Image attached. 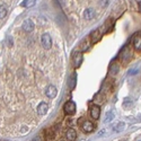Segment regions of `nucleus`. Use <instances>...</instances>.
Returning a JSON list of instances; mask_svg holds the SVG:
<instances>
[{
    "label": "nucleus",
    "instance_id": "f8f14e48",
    "mask_svg": "<svg viewBox=\"0 0 141 141\" xmlns=\"http://www.w3.org/2000/svg\"><path fill=\"white\" fill-rule=\"evenodd\" d=\"M76 138H77V133H76V131L73 130V129H68V131H67V139L69 141H75Z\"/></svg>",
    "mask_w": 141,
    "mask_h": 141
},
{
    "label": "nucleus",
    "instance_id": "1a4fd4ad",
    "mask_svg": "<svg viewBox=\"0 0 141 141\" xmlns=\"http://www.w3.org/2000/svg\"><path fill=\"white\" fill-rule=\"evenodd\" d=\"M133 48L134 50L141 52V35H136L133 38Z\"/></svg>",
    "mask_w": 141,
    "mask_h": 141
},
{
    "label": "nucleus",
    "instance_id": "423d86ee",
    "mask_svg": "<svg viewBox=\"0 0 141 141\" xmlns=\"http://www.w3.org/2000/svg\"><path fill=\"white\" fill-rule=\"evenodd\" d=\"M48 109H49V105L45 102H42V103L38 104V106H37V114L45 115L46 113H48Z\"/></svg>",
    "mask_w": 141,
    "mask_h": 141
},
{
    "label": "nucleus",
    "instance_id": "20e7f679",
    "mask_svg": "<svg viewBox=\"0 0 141 141\" xmlns=\"http://www.w3.org/2000/svg\"><path fill=\"white\" fill-rule=\"evenodd\" d=\"M23 29L27 33H31L34 29V23H33L32 19H26V20L23 23Z\"/></svg>",
    "mask_w": 141,
    "mask_h": 141
},
{
    "label": "nucleus",
    "instance_id": "9b49d317",
    "mask_svg": "<svg viewBox=\"0 0 141 141\" xmlns=\"http://www.w3.org/2000/svg\"><path fill=\"white\" fill-rule=\"evenodd\" d=\"M81 62H83V54L80 53H76L75 55H73V66L76 67V68H78V67L81 64Z\"/></svg>",
    "mask_w": 141,
    "mask_h": 141
},
{
    "label": "nucleus",
    "instance_id": "2eb2a0df",
    "mask_svg": "<svg viewBox=\"0 0 141 141\" xmlns=\"http://www.w3.org/2000/svg\"><path fill=\"white\" fill-rule=\"evenodd\" d=\"M90 37H91V43H96L97 41H98V38H99V32L97 31V29L93 31L91 34H90Z\"/></svg>",
    "mask_w": 141,
    "mask_h": 141
},
{
    "label": "nucleus",
    "instance_id": "0eeeda50",
    "mask_svg": "<svg viewBox=\"0 0 141 141\" xmlns=\"http://www.w3.org/2000/svg\"><path fill=\"white\" fill-rule=\"evenodd\" d=\"M45 94H46V96H48L49 98H54V97L56 96V94H58V90H56V88L54 87L53 85H50L48 88H46Z\"/></svg>",
    "mask_w": 141,
    "mask_h": 141
},
{
    "label": "nucleus",
    "instance_id": "6ab92c4d",
    "mask_svg": "<svg viewBox=\"0 0 141 141\" xmlns=\"http://www.w3.org/2000/svg\"><path fill=\"white\" fill-rule=\"evenodd\" d=\"M75 86H76V73H73L72 75V77H71V80H70V88H75Z\"/></svg>",
    "mask_w": 141,
    "mask_h": 141
},
{
    "label": "nucleus",
    "instance_id": "a211bd4d",
    "mask_svg": "<svg viewBox=\"0 0 141 141\" xmlns=\"http://www.w3.org/2000/svg\"><path fill=\"white\" fill-rule=\"evenodd\" d=\"M131 106H132V101L130 98H124V101H123V107L129 109Z\"/></svg>",
    "mask_w": 141,
    "mask_h": 141
},
{
    "label": "nucleus",
    "instance_id": "5701e85b",
    "mask_svg": "<svg viewBox=\"0 0 141 141\" xmlns=\"http://www.w3.org/2000/svg\"><path fill=\"white\" fill-rule=\"evenodd\" d=\"M138 5H139V10H140V13H141V1H139Z\"/></svg>",
    "mask_w": 141,
    "mask_h": 141
},
{
    "label": "nucleus",
    "instance_id": "4468645a",
    "mask_svg": "<svg viewBox=\"0 0 141 141\" xmlns=\"http://www.w3.org/2000/svg\"><path fill=\"white\" fill-rule=\"evenodd\" d=\"M124 129H125L124 122H120V123H117L115 126H113V131H114V132H121V131H123Z\"/></svg>",
    "mask_w": 141,
    "mask_h": 141
},
{
    "label": "nucleus",
    "instance_id": "aec40b11",
    "mask_svg": "<svg viewBox=\"0 0 141 141\" xmlns=\"http://www.w3.org/2000/svg\"><path fill=\"white\" fill-rule=\"evenodd\" d=\"M117 71H119V66H117L116 63L112 64V66H111V72H112V73H117Z\"/></svg>",
    "mask_w": 141,
    "mask_h": 141
},
{
    "label": "nucleus",
    "instance_id": "dca6fc26",
    "mask_svg": "<svg viewBox=\"0 0 141 141\" xmlns=\"http://www.w3.org/2000/svg\"><path fill=\"white\" fill-rule=\"evenodd\" d=\"M114 112H112V111H109V112L106 113V115H105V120H104V123H108L111 122V121L114 119Z\"/></svg>",
    "mask_w": 141,
    "mask_h": 141
},
{
    "label": "nucleus",
    "instance_id": "39448f33",
    "mask_svg": "<svg viewBox=\"0 0 141 141\" xmlns=\"http://www.w3.org/2000/svg\"><path fill=\"white\" fill-rule=\"evenodd\" d=\"M81 129H83L85 132L89 133V132H93V131H94L95 125H94V123H91L90 121H85V122L81 124Z\"/></svg>",
    "mask_w": 141,
    "mask_h": 141
},
{
    "label": "nucleus",
    "instance_id": "f03ea898",
    "mask_svg": "<svg viewBox=\"0 0 141 141\" xmlns=\"http://www.w3.org/2000/svg\"><path fill=\"white\" fill-rule=\"evenodd\" d=\"M41 44L45 50H50L52 46V38L49 34H43L41 36Z\"/></svg>",
    "mask_w": 141,
    "mask_h": 141
},
{
    "label": "nucleus",
    "instance_id": "7ed1b4c3",
    "mask_svg": "<svg viewBox=\"0 0 141 141\" xmlns=\"http://www.w3.org/2000/svg\"><path fill=\"white\" fill-rule=\"evenodd\" d=\"M63 109H64V112H66V114L72 115L73 113L76 112V104H75V102L68 101L66 104H64Z\"/></svg>",
    "mask_w": 141,
    "mask_h": 141
},
{
    "label": "nucleus",
    "instance_id": "f3484780",
    "mask_svg": "<svg viewBox=\"0 0 141 141\" xmlns=\"http://www.w3.org/2000/svg\"><path fill=\"white\" fill-rule=\"evenodd\" d=\"M7 13H8V10H7V7H6L5 5H0V18H3V17H6Z\"/></svg>",
    "mask_w": 141,
    "mask_h": 141
},
{
    "label": "nucleus",
    "instance_id": "412c9836",
    "mask_svg": "<svg viewBox=\"0 0 141 141\" xmlns=\"http://www.w3.org/2000/svg\"><path fill=\"white\" fill-rule=\"evenodd\" d=\"M137 71H138V69H134V70H131L130 71V75H136Z\"/></svg>",
    "mask_w": 141,
    "mask_h": 141
},
{
    "label": "nucleus",
    "instance_id": "f257e3e1",
    "mask_svg": "<svg viewBox=\"0 0 141 141\" xmlns=\"http://www.w3.org/2000/svg\"><path fill=\"white\" fill-rule=\"evenodd\" d=\"M120 59L123 64H128L129 62L131 61V59H132V52H131L130 48H129L128 45L122 50V52H121V54H120Z\"/></svg>",
    "mask_w": 141,
    "mask_h": 141
},
{
    "label": "nucleus",
    "instance_id": "ddd939ff",
    "mask_svg": "<svg viewBox=\"0 0 141 141\" xmlns=\"http://www.w3.org/2000/svg\"><path fill=\"white\" fill-rule=\"evenodd\" d=\"M35 2H36V0H24L20 3V6L21 7H25V8H31V7H33L35 5Z\"/></svg>",
    "mask_w": 141,
    "mask_h": 141
},
{
    "label": "nucleus",
    "instance_id": "9d476101",
    "mask_svg": "<svg viewBox=\"0 0 141 141\" xmlns=\"http://www.w3.org/2000/svg\"><path fill=\"white\" fill-rule=\"evenodd\" d=\"M95 17V10L93 8H88L84 11V18L88 19V20H90Z\"/></svg>",
    "mask_w": 141,
    "mask_h": 141
},
{
    "label": "nucleus",
    "instance_id": "4be33fe9",
    "mask_svg": "<svg viewBox=\"0 0 141 141\" xmlns=\"http://www.w3.org/2000/svg\"><path fill=\"white\" fill-rule=\"evenodd\" d=\"M105 132H106V131H105V130H102V131H99V132H98V136H99V137H102V136H103V134H104V133H105Z\"/></svg>",
    "mask_w": 141,
    "mask_h": 141
},
{
    "label": "nucleus",
    "instance_id": "6e6552de",
    "mask_svg": "<svg viewBox=\"0 0 141 141\" xmlns=\"http://www.w3.org/2000/svg\"><path fill=\"white\" fill-rule=\"evenodd\" d=\"M99 115H101V108H99V106H97V105L91 106V108H90V116L93 117V119H95V120H97V119L99 117Z\"/></svg>",
    "mask_w": 141,
    "mask_h": 141
}]
</instances>
